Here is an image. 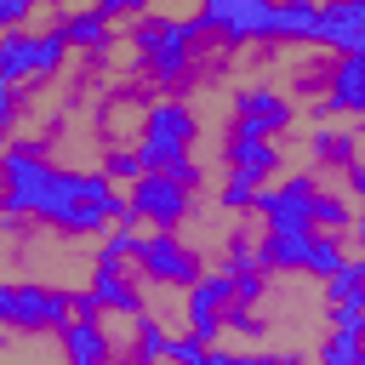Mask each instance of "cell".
Instances as JSON below:
<instances>
[{
    "label": "cell",
    "mask_w": 365,
    "mask_h": 365,
    "mask_svg": "<svg viewBox=\"0 0 365 365\" xmlns=\"http://www.w3.org/2000/svg\"><path fill=\"white\" fill-rule=\"evenodd\" d=\"M0 222H40L57 234H103L125 217V194L103 171L57 165L46 143L0 148Z\"/></svg>",
    "instance_id": "cell-1"
},
{
    "label": "cell",
    "mask_w": 365,
    "mask_h": 365,
    "mask_svg": "<svg viewBox=\"0 0 365 365\" xmlns=\"http://www.w3.org/2000/svg\"><path fill=\"white\" fill-rule=\"evenodd\" d=\"M131 51H137V68L160 86V91H188L194 68H200V51H205V34L194 17H131Z\"/></svg>",
    "instance_id": "cell-2"
},
{
    "label": "cell",
    "mask_w": 365,
    "mask_h": 365,
    "mask_svg": "<svg viewBox=\"0 0 365 365\" xmlns=\"http://www.w3.org/2000/svg\"><path fill=\"white\" fill-rule=\"evenodd\" d=\"M194 143H200V114L182 97H160V103L143 108L131 154H137V171H165L171 160L194 154Z\"/></svg>",
    "instance_id": "cell-3"
},
{
    "label": "cell",
    "mask_w": 365,
    "mask_h": 365,
    "mask_svg": "<svg viewBox=\"0 0 365 365\" xmlns=\"http://www.w3.org/2000/svg\"><path fill=\"white\" fill-rule=\"evenodd\" d=\"M342 257H354L342 234H319V228H302V234H268L262 228V234H251V262L262 274H314V279H325Z\"/></svg>",
    "instance_id": "cell-4"
},
{
    "label": "cell",
    "mask_w": 365,
    "mask_h": 365,
    "mask_svg": "<svg viewBox=\"0 0 365 365\" xmlns=\"http://www.w3.org/2000/svg\"><path fill=\"white\" fill-rule=\"evenodd\" d=\"M68 319H74V291L40 285V279H0V325L6 331L46 336V331H63Z\"/></svg>",
    "instance_id": "cell-5"
},
{
    "label": "cell",
    "mask_w": 365,
    "mask_h": 365,
    "mask_svg": "<svg viewBox=\"0 0 365 365\" xmlns=\"http://www.w3.org/2000/svg\"><path fill=\"white\" fill-rule=\"evenodd\" d=\"M68 63V46L57 29H6L0 34V86H46Z\"/></svg>",
    "instance_id": "cell-6"
},
{
    "label": "cell",
    "mask_w": 365,
    "mask_h": 365,
    "mask_svg": "<svg viewBox=\"0 0 365 365\" xmlns=\"http://www.w3.org/2000/svg\"><path fill=\"white\" fill-rule=\"evenodd\" d=\"M125 217L177 234V228L194 217V188H182V182L165 177V171H137V177H131V194H125Z\"/></svg>",
    "instance_id": "cell-7"
},
{
    "label": "cell",
    "mask_w": 365,
    "mask_h": 365,
    "mask_svg": "<svg viewBox=\"0 0 365 365\" xmlns=\"http://www.w3.org/2000/svg\"><path fill=\"white\" fill-rule=\"evenodd\" d=\"M137 268H143V279H148V285L188 291V285L205 274V257H200V251H194L182 234L154 228V234H143V245H137Z\"/></svg>",
    "instance_id": "cell-8"
},
{
    "label": "cell",
    "mask_w": 365,
    "mask_h": 365,
    "mask_svg": "<svg viewBox=\"0 0 365 365\" xmlns=\"http://www.w3.org/2000/svg\"><path fill=\"white\" fill-rule=\"evenodd\" d=\"M268 6L274 0H200L194 23H200V34L211 46L240 51V46H257L268 34Z\"/></svg>",
    "instance_id": "cell-9"
},
{
    "label": "cell",
    "mask_w": 365,
    "mask_h": 365,
    "mask_svg": "<svg viewBox=\"0 0 365 365\" xmlns=\"http://www.w3.org/2000/svg\"><path fill=\"white\" fill-rule=\"evenodd\" d=\"M234 308V297H228V274L222 268H205L188 291H182V314H188V336L200 342V348H217L222 342V314Z\"/></svg>",
    "instance_id": "cell-10"
},
{
    "label": "cell",
    "mask_w": 365,
    "mask_h": 365,
    "mask_svg": "<svg viewBox=\"0 0 365 365\" xmlns=\"http://www.w3.org/2000/svg\"><path fill=\"white\" fill-rule=\"evenodd\" d=\"M291 120H297V103L285 97V91H274V86H240L234 91V120L228 125H240L245 137H285L291 131Z\"/></svg>",
    "instance_id": "cell-11"
},
{
    "label": "cell",
    "mask_w": 365,
    "mask_h": 365,
    "mask_svg": "<svg viewBox=\"0 0 365 365\" xmlns=\"http://www.w3.org/2000/svg\"><path fill=\"white\" fill-rule=\"evenodd\" d=\"M57 348H63V365H114V354H120L103 314H74L57 331Z\"/></svg>",
    "instance_id": "cell-12"
},
{
    "label": "cell",
    "mask_w": 365,
    "mask_h": 365,
    "mask_svg": "<svg viewBox=\"0 0 365 365\" xmlns=\"http://www.w3.org/2000/svg\"><path fill=\"white\" fill-rule=\"evenodd\" d=\"M217 154H222V165H228V171H245V177H257V182H268V177H279V171H285V148H279L274 137H245L240 125H228V131H222Z\"/></svg>",
    "instance_id": "cell-13"
},
{
    "label": "cell",
    "mask_w": 365,
    "mask_h": 365,
    "mask_svg": "<svg viewBox=\"0 0 365 365\" xmlns=\"http://www.w3.org/2000/svg\"><path fill=\"white\" fill-rule=\"evenodd\" d=\"M314 46H331L336 57H359L365 51V0H319Z\"/></svg>",
    "instance_id": "cell-14"
},
{
    "label": "cell",
    "mask_w": 365,
    "mask_h": 365,
    "mask_svg": "<svg viewBox=\"0 0 365 365\" xmlns=\"http://www.w3.org/2000/svg\"><path fill=\"white\" fill-rule=\"evenodd\" d=\"M359 108H365V63H359V57H336L331 74H325V97L314 103V114H319V120H331V114L354 120Z\"/></svg>",
    "instance_id": "cell-15"
},
{
    "label": "cell",
    "mask_w": 365,
    "mask_h": 365,
    "mask_svg": "<svg viewBox=\"0 0 365 365\" xmlns=\"http://www.w3.org/2000/svg\"><path fill=\"white\" fill-rule=\"evenodd\" d=\"M57 34H63V46H68V51H80V57H91V63H103V57H108V46H114V23H103L91 6L63 11V17H57Z\"/></svg>",
    "instance_id": "cell-16"
},
{
    "label": "cell",
    "mask_w": 365,
    "mask_h": 365,
    "mask_svg": "<svg viewBox=\"0 0 365 365\" xmlns=\"http://www.w3.org/2000/svg\"><path fill=\"white\" fill-rule=\"evenodd\" d=\"M86 297H91L97 314H114V319H137V314H148V297H143L137 274H91Z\"/></svg>",
    "instance_id": "cell-17"
},
{
    "label": "cell",
    "mask_w": 365,
    "mask_h": 365,
    "mask_svg": "<svg viewBox=\"0 0 365 365\" xmlns=\"http://www.w3.org/2000/svg\"><path fill=\"white\" fill-rule=\"evenodd\" d=\"M319 34V0H274L268 6V34L274 46H314Z\"/></svg>",
    "instance_id": "cell-18"
},
{
    "label": "cell",
    "mask_w": 365,
    "mask_h": 365,
    "mask_svg": "<svg viewBox=\"0 0 365 365\" xmlns=\"http://www.w3.org/2000/svg\"><path fill=\"white\" fill-rule=\"evenodd\" d=\"M308 160L314 165H359V125L342 120V125H314L308 131Z\"/></svg>",
    "instance_id": "cell-19"
},
{
    "label": "cell",
    "mask_w": 365,
    "mask_h": 365,
    "mask_svg": "<svg viewBox=\"0 0 365 365\" xmlns=\"http://www.w3.org/2000/svg\"><path fill=\"white\" fill-rule=\"evenodd\" d=\"M137 222H120V228H103L97 251H91V274H137Z\"/></svg>",
    "instance_id": "cell-20"
},
{
    "label": "cell",
    "mask_w": 365,
    "mask_h": 365,
    "mask_svg": "<svg viewBox=\"0 0 365 365\" xmlns=\"http://www.w3.org/2000/svg\"><path fill=\"white\" fill-rule=\"evenodd\" d=\"M359 279H365V262H359V257H342V262H336V268H331V274L319 279V297H325L331 308L365 302V297H359Z\"/></svg>",
    "instance_id": "cell-21"
},
{
    "label": "cell",
    "mask_w": 365,
    "mask_h": 365,
    "mask_svg": "<svg viewBox=\"0 0 365 365\" xmlns=\"http://www.w3.org/2000/svg\"><path fill=\"white\" fill-rule=\"evenodd\" d=\"M257 188H262L257 177H245V171H222V182H217V205L245 217V211H251V200H257Z\"/></svg>",
    "instance_id": "cell-22"
},
{
    "label": "cell",
    "mask_w": 365,
    "mask_h": 365,
    "mask_svg": "<svg viewBox=\"0 0 365 365\" xmlns=\"http://www.w3.org/2000/svg\"><path fill=\"white\" fill-rule=\"evenodd\" d=\"M319 365H365V359H359V336H336V331H331V336L319 342Z\"/></svg>",
    "instance_id": "cell-23"
},
{
    "label": "cell",
    "mask_w": 365,
    "mask_h": 365,
    "mask_svg": "<svg viewBox=\"0 0 365 365\" xmlns=\"http://www.w3.org/2000/svg\"><path fill=\"white\" fill-rule=\"evenodd\" d=\"M17 114H23V91L17 86H0V148L17 137Z\"/></svg>",
    "instance_id": "cell-24"
},
{
    "label": "cell",
    "mask_w": 365,
    "mask_h": 365,
    "mask_svg": "<svg viewBox=\"0 0 365 365\" xmlns=\"http://www.w3.org/2000/svg\"><path fill=\"white\" fill-rule=\"evenodd\" d=\"M103 177H108V182H131V177H137V154H131V148H108Z\"/></svg>",
    "instance_id": "cell-25"
},
{
    "label": "cell",
    "mask_w": 365,
    "mask_h": 365,
    "mask_svg": "<svg viewBox=\"0 0 365 365\" xmlns=\"http://www.w3.org/2000/svg\"><path fill=\"white\" fill-rule=\"evenodd\" d=\"M91 11H97L103 23H120V17H143L148 0H91Z\"/></svg>",
    "instance_id": "cell-26"
},
{
    "label": "cell",
    "mask_w": 365,
    "mask_h": 365,
    "mask_svg": "<svg viewBox=\"0 0 365 365\" xmlns=\"http://www.w3.org/2000/svg\"><path fill=\"white\" fill-rule=\"evenodd\" d=\"M34 11H40V0H0V34L6 29H23Z\"/></svg>",
    "instance_id": "cell-27"
},
{
    "label": "cell",
    "mask_w": 365,
    "mask_h": 365,
    "mask_svg": "<svg viewBox=\"0 0 365 365\" xmlns=\"http://www.w3.org/2000/svg\"><path fill=\"white\" fill-rule=\"evenodd\" d=\"M359 319H365V302H348V308H331V331H336V336H359Z\"/></svg>",
    "instance_id": "cell-28"
},
{
    "label": "cell",
    "mask_w": 365,
    "mask_h": 365,
    "mask_svg": "<svg viewBox=\"0 0 365 365\" xmlns=\"http://www.w3.org/2000/svg\"><path fill=\"white\" fill-rule=\"evenodd\" d=\"M200 354H205V348H200L194 336H171V342H165V365H200Z\"/></svg>",
    "instance_id": "cell-29"
},
{
    "label": "cell",
    "mask_w": 365,
    "mask_h": 365,
    "mask_svg": "<svg viewBox=\"0 0 365 365\" xmlns=\"http://www.w3.org/2000/svg\"><path fill=\"white\" fill-rule=\"evenodd\" d=\"M57 11H74V6H91V0H51Z\"/></svg>",
    "instance_id": "cell-30"
}]
</instances>
